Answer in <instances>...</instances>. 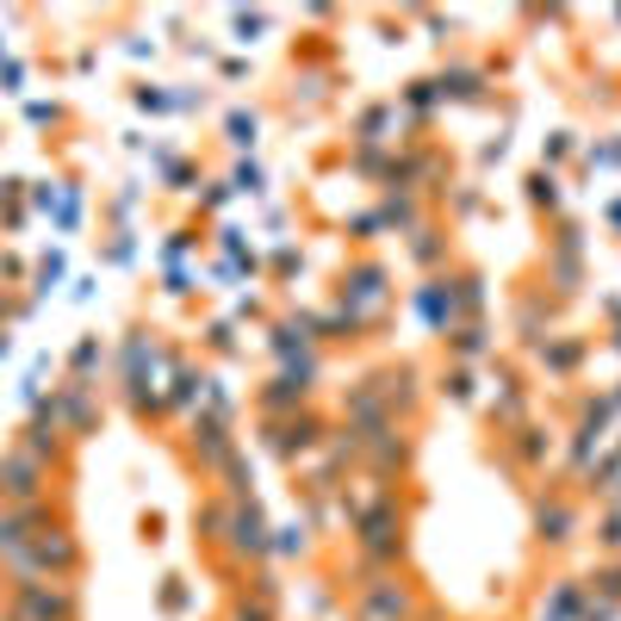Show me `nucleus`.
<instances>
[{
  "instance_id": "423d86ee",
  "label": "nucleus",
  "mask_w": 621,
  "mask_h": 621,
  "mask_svg": "<svg viewBox=\"0 0 621 621\" xmlns=\"http://www.w3.org/2000/svg\"><path fill=\"white\" fill-rule=\"evenodd\" d=\"M231 138L236 143H255V119H243V112H236V119H231Z\"/></svg>"
},
{
  "instance_id": "f257e3e1",
  "label": "nucleus",
  "mask_w": 621,
  "mask_h": 621,
  "mask_svg": "<svg viewBox=\"0 0 621 621\" xmlns=\"http://www.w3.org/2000/svg\"><path fill=\"white\" fill-rule=\"evenodd\" d=\"M410 609H417V597L398 578H373L355 597V621H410Z\"/></svg>"
},
{
  "instance_id": "39448f33",
  "label": "nucleus",
  "mask_w": 621,
  "mask_h": 621,
  "mask_svg": "<svg viewBox=\"0 0 621 621\" xmlns=\"http://www.w3.org/2000/svg\"><path fill=\"white\" fill-rule=\"evenodd\" d=\"M541 541H572V510L566 503H553V510L541 503Z\"/></svg>"
},
{
  "instance_id": "f03ea898",
  "label": "nucleus",
  "mask_w": 621,
  "mask_h": 621,
  "mask_svg": "<svg viewBox=\"0 0 621 621\" xmlns=\"http://www.w3.org/2000/svg\"><path fill=\"white\" fill-rule=\"evenodd\" d=\"M360 553L367 559H398L404 553V516L391 503H379V516L360 522Z\"/></svg>"
},
{
  "instance_id": "7ed1b4c3",
  "label": "nucleus",
  "mask_w": 621,
  "mask_h": 621,
  "mask_svg": "<svg viewBox=\"0 0 621 621\" xmlns=\"http://www.w3.org/2000/svg\"><path fill=\"white\" fill-rule=\"evenodd\" d=\"M13 621H75V597L50 584H19V615Z\"/></svg>"
},
{
  "instance_id": "20e7f679",
  "label": "nucleus",
  "mask_w": 621,
  "mask_h": 621,
  "mask_svg": "<svg viewBox=\"0 0 621 621\" xmlns=\"http://www.w3.org/2000/svg\"><path fill=\"white\" fill-rule=\"evenodd\" d=\"M231 547L243 559H262L267 553V522H262V510H255V503H243V497L231 503Z\"/></svg>"
}]
</instances>
